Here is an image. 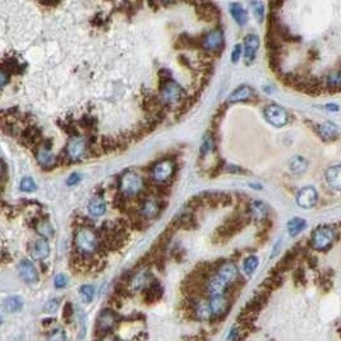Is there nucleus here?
I'll return each instance as SVG.
<instances>
[{
    "label": "nucleus",
    "instance_id": "1",
    "mask_svg": "<svg viewBox=\"0 0 341 341\" xmlns=\"http://www.w3.org/2000/svg\"><path fill=\"white\" fill-rule=\"evenodd\" d=\"M102 248L97 237L90 228H81L74 237V252L82 258L88 260L99 253Z\"/></svg>",
    "mask_w": 341,
    "mask_h": 341
},
{
    "label": "nucleus",
    "instance_id": "2",
    "mask_svg": "<svg viewBox=\"0 0 341 341\" xmlns=\"http://www.w3.org/2000/svg\"><path fill=\"white\" fill-rule=\"evenodd\" d=\"M119 187H120L121 193L124 196H127V197H135V196H139L143 192L144 183L143 179L137 173L127 172L121 175Z\"/></svg>",
    "mask_w": 341,
    "mask_h": 341
},
{
    "label": "nucleus",
    "instance_id": "3",
    "mask_svg": "<svg viewBox=\"0 0 341 341\" xmlns=\"http://www.w3.org/2000/svg\"><path fill=\"white\" fill-rule=\"evenodd\" d=\"M186 92L175 81H170L160 86V101L163 106L174 105L177 102H183Z\"/></svg>",
    "mask_w": 341,
    "mask_h": 341
},
{
    "label": "nucleus",
    "instance_id": "4",
    "mask_svg": "<svg viewBox=\"0 0 341 341\" xmlns=\"http://www.w3.org/2000/svg\"><path fill=\"white\" fill-rule=\"evenodd\" d=\"M335 239V231L330 226H319L313 231L310 244L317 251H324L332 244Z\"/></svg>",
    "mask_w": 341,
    "mask_h": 341
},
{
    "label": "nucleus",
    "instance_id": "5",
    "mask_svg": "<svg viewBox=\"0 0 341 341\" xmlns=\"http://www.w3.org/2000/svg\"><path fill=\"white\" fill-rule=\"evenodd\" d=\"M88 149V142L87 139L83 138V137H73V138L69 139L67 144V148H65V153H67L68 158L72 161L79 160L81 157L87 153Z\"/></svg>",
    "mask_w": 341,
    "mask_h": 341
},
{
    "label": "nucleus",
    "instance_id": "6",
    "mask_svg": "<svg viewBox=\"0 0 341 341\" xmlns=\"http://www.w3.org/2000/svg\"><path fill=\"white\" fill-rule=\"evenodd\" d=\"M265 116L268 123L274 125V127H284L289 120L286 110L276 104H271L266 107Z\"/></svg>",
    "mask_w": 341,
    "mask_h": 341
},
{
    "label": "nucleus",
    "instance_id": "7",
    "mask_svg": "<svg viewBox=\"0 0 341 341\" xmlns=\"http://www.w3.org/2000/svg\"><path fill=\"white\" fill-rule=\"evenodd\" d=\"M173 173H174V162L172 160H162L153 166L151 175L156 183L163 184L167 183V181L172 178Z\"/></svg>",
    "mask_w": 341,
    "mask_h": 341
},
{
    "label": "nucleus",
    "instance_id": "8",
    "mask_svg": "<svg viewBox=\"0 0 341 341\" xmlns=\"http://www.w3.org/2000/svg\"><path fill=\"white\" fill-rule=\"evenodd\" d=\"M118 321H119L118 316H116V313L114 312L113 309H109V308H107V309L101 310L99 317H97L96 324L97 331H100V332L102 333L109 332V331H111L114 327L116 326Z\"/></svg>",
    "mask_w": 341,
    "mask_h": 341
},
{
    "label": "nucleus",
    "instance_id": "9",
    "mask_svg": "<svg viewBox=\"0 0 341 341\" xmlns=\"http://www.w3.org/2000/svg\"><path fill=\"white\" fill-rule=\"evenodd\" d=\"M210 308H211L212 318H221L230 309V299L226 295L211 296L209 299Z\"/></svg>",
    "mask_w": 341,
    "mask_h": 341
},
{
    "label": "nucleus",
    "instance_id": "10",
    "mask_svg": "<svg viewBox=\"0 0 341 341\" xmlns=\"http://www.w3.org/2000/svg\"><path fill=\"white\" fill-rule=\"evenodd\" d=\"M317 200H318V195H317V191L313 187H304V188L299 191L298 196H296L298 206L305 210L314 207Z\"/></svg>",
    "mask_w": 341,
    "mask_h": 341
},
{
    "label": "nucleus",
    "instance_id": "11",
    "mask_svg": "<svg viewBox=\"0 0 341 341\" xmlns=\"http://www.w3.org/2000/svg\"><path fill=\"white\" fill-rule=\"evenodd\" d=\"M224 44V35L220 30H211L202 36V48L207 51H219Z\"/></svg>",
    "mask_w": 341,
    "mask_h": 341
},
{
    "label": "nucleus",
    "instance_id": "12",
    "mask_svg": "<svg viewBox=\"0 0 341 341\" xmlns=\"http://www.w3.org/2000/svg\"><path fill=\"white\" fill-rule=\"evenodd\" d=\"M189 310L192 312L193 317L198 321H207V319L212 318L210 302L205 300V299H195V302L192 303Z\"/></svg>",
    "mask_w": 341,
    "mask_h": 341
},
{
    "label": "nucleus",
    "instance_id": "13",
    "mask_svg": "<svg viewBox=\"0 0 341 341\" xmlns=\"http://www.w3.org/2000/svg\"><path fill=\"white\" fill-rule=\"evenodd\" d=\"M215 274L219 275L221 279L225 280L229 285L234 284L238 280V276H239L237 265L233 262H225V261L219 266V268H217Z\"/></svg>",
    "mask_w": 341,
    "mask_h": 341
},
{
    "label": "nucleus",
    "instance_id": "14",
    "mask_svg": "<svg viewBox=\"0 0 341 341\" xmlns=\"http://www.w3.org/2000/svg\"><path fill=\"white\" fill-rule=\"evenodd\" d=\"M260 48V39L253 34H249L244 39V60L247 64H252L256 58V51Z\"/></svg>",
    "mask_w": 341,
    "mask_h": 341
},
{
    "label": "nucleus",
    "instance_id": "15",
    "mask_svg": "<svg viewBox=\"0 0 341 341\" xmlns=\"http://www.w3.org/2000/svg\"><path fill=\"white\" fill-rule=\"evenodd\" d=\"M20 275L27 284H36L39 281V272L30 260H22L20 262Z\"/></svg>",
    "mask_w": 341,
    "mask_h": 341
},
{
    "label": "nucleus",
    "instance_id": "16",
    "mask_svg": "<svg viewBox=\"0 0 341 341\" xmlns=\"http://www.w3.org/2000/svg\"><path fill=\"white\" fill-rule=\"evenodd\" d=\"M29 252L34 260L43 261L45 260L46 257L49 256V253H50V247H49V243L41 238V239L35 240V242L30 245Z\"/></svg>",
    "mask_w": 341,
    "mask_h": 341
},
{
    "label": "nucleus",
    "instance_id": "17",
    "mask_svg": "<svg viewBox=\"0 0 341 341\" xmlns=\"http://www.w3.org/2000/svg\"><path fill=\"white\" fill-rule=\"evenodd\" d=\"M155 280H153L152 275L146 272V271H141L135 276L132 277L130 280V286H132L133 290H144L146 288H148L149 285L153 284Z\"/></svg>",
    "mask_w": 341,
    "mask_h": 341
},
{
    "label": "nucleus",
    "instance_id": "18",
    "mask_svg": "<svg viewBox=\"0 0 341 341\" xmlns=\"http://www.w3.org/2000/svg\"><path fill=\"white\" fill-rule=\"evenodd\" d=\"M163 289L158 282H153L143 290V299L147 304H152L162 298Z\"/></svg>",
    "mask_w": 341,
    "mask_h": 341
},
{
    "label": "nucleus",
    "instance_id": "19",
    "mask_svg": "<svg viewBox=\"0 0 341 341\" xmlns=\"http://www.w3.org/2000/svg\"><path fill=\"white\" fill-rule=\"evenodd\" d=\"M160 211L161 206L158 205L157 201L148 200V198L142 203L141 209H139V214H141L144 219H152V217H156L160 214Z\"/></svg>",
    "mask_w": 341,
    "mask_h": 341
},
{
    "label": "nucleus",
    "instance_id": "20",
    "mask_svg": "<svg viewBox=\"0 0 341 341\" xmlns=\"http://www.w3.org/2000/svg\"><path fill=\"white\" fill-rule=\"evenodd\" d=\"M326 181L331 188L341 192V165H336V166H331L330 169H327Z\"/></svg>",
    "mask_w": 341,
    "mask_h": 341
},
{
    "label": "nucleus",
    "instance_id": "21",
    "mask_svg": "<svg viewBox=\"0 0 341 341\" xmlns=\"http://www.w3.org/2000/svg\"><path fill=\"white\" fill-rule=\"evenodd\" d=\"M105 211H106V202L102 198V196H93L90 200V202H88V212H90V215L99 217L104 215Z\"/></svg>",
    "mask_w": 341,
    "mask_h": 341
},
{
    "label": "nucleus",
    "instance_id": "22",
    "mask_svg": "<svg viewBox=\"0 0 341 341\" xmlns=\"http://www.w3.org/2000/svg\"><path fill=\"white\" fill-rule=\"evenodd\" d=\"M253 96V90L248 86H242V87L237 88L234 92H231L230 96L228 97L226 102L231 104V102H239V101H247Z\"/></svg>",
    "mask_w": 341,
    "mask_h": 341
},
{
    "label": "nucleus",
    "instance_id": "23",
    "mask_svg": "<svg viewBox=\"0 0 341 341\" xmlns=\"http://www.w3.org/2000/svg\"><path fill=\"white\" fill-rule=\"evenodd\" d=\"M197 13H198V17L205 20L206 22H212V21L216 20L217 16H219V11H217L216 6L210 4V3L201 4L200 8L197 9Z\"/></svg>",
    "mask_w": 341,
    "mask_h": 341
},
{
    "label": "nucleus",
    "instance_id": "24",
    "mask_svg": "<svg viewBox=\"0 0 341 341\" xmlns=\"http://www.w3.org/2000/svg\"><path fill=\"white\" fill-rule=\"evenodd\" d=\"M230 13L233 16V18L235 20V22L239 26H244L248 21V15H247V11L240 6L239 3H233L230 4Z\"/></svg>",
    "mask_w": 341,
    "mask_h": 341
},
{
    "label": "nucleus",
    "instance_id": "25",
    "mask_svg": "<svg viewBox=\"0 0 341 341\" xmlns=\"http://www.w3.org/2000/svg\"><path fill=\"white\" fill-rule=\"evenodd\" d=\"M41 138V133L36 127H29L27 129L23 130L22 133V141L25 144H29L32 147L34 144H37V142Z\"/></svg>",
    "mask_w": 341,
    "mask_h": 341
},
{
    "label": "nucleus",
    "instance_id": "26",
    "mask_svg": "<svg viewBox=\"0 0 341 341\" xmlns=\"http://www.w3.org/2000/svg\"><path fill=\"white\" fill-rule=\"evenodd\" d=\"M36 157L37 161L40 162V165H43V166H50V165L55 163V161H57V156L54 155L50 149H46L44 148V147L37 149Z\"/></svg>",
    "mask_w": 341,
    "mask_h": 341
},
{
    "label": "nucleus",
    "instance_id": "27",
    "mask_svg": "<svg viewBox=\"0 0 341 341\" xmlns=\"http://www.w3.org/2000/svg\"><path fill=\"white\" fill-rule=\"evenodd\" d=\"M4 308H6L9 313L20 312L23 308V299L18 295L8 296V298L4 300Z\"/></svg>",
    "mask_w": 341,
    "mask_h": 341
},
{
    "label": "nucleus",
    "instance_id": "28",
    "mask_svg": "<svg viewBox=\"0 0 341 341\" xmlns=\"http://www.w3.org/2000/svg\"><path fill=\"white\" fill-rule=\"evenodd\" d=\"M249 214L253 217L261 220V219H265L268 214V209L263 202L260 201H256V202H252L251 206H249Z\"/></svg>",
    "mask_w": 341,
    "mask_h": 341
},
{
    "label": "nucleus",
    "instance_id": "29",
    "mask_svg": "<svg viewBox=\"0 0 341 341\" xmlns=\"http://www.w3.org/2000/svg\"><path fill=\"white\" fill-rule=\"evenodd\" d=\"M305 226H307V223H305L303 219L295 217V219H293V220H290L288 223L289 234H290L291 237H295V235H298L299 233H302V231L304 230Z\"/></svg>",
    "mask_w": 341,
    "mask_h": 341
},
{
    "label": "nucleus",
    "instance_id": "30",
    "mask_svg": "<svg viewBox=\"0 0 341 341\" xmlns=\"http://www.w3.org/2000/svg\"><path fill=\"white\" fill-rule=\"evenodd\" d=\"M258 265H260L258 257L257 256L247 257L244 260V262H243V271H244V274L247 275V276H252L254 271L257 270V267H258Z\"/></svg>",
    "mask_w": 341,
    "mask_h": 341
},
{
    "label": "nucleus",
    "instance_id": "31",
    "mask_svg": "<svg viewBox=\"0 0 341 341\" xmlns=\"http://www.w3.org/2000/svg\"><path fill=\"white\" fill-rule=\"evenodd\" d=\"M337 133V127L331 121H326L319 125V134L323 139H332Z\"/></svg>",
    "mask_w": 341,
    "mask_h": 341
},
{
    "label": "nucleus",
    "instance_id": "32",
    "mask_svg": "<svg viewBox=\"0 0 341 341\" xmlns=\"http://www.w3.org/2000/svg\"><path fill=\"white\" fill-rule=\"evenodd\" d=\"M290 170L295 174H303L307 170L308 162L302 157V156H294L290 160Z\"/></svg>",
    "mask_w": 341,
    "mask_h": 341
},
{
    "label": "nucleus",
    "instance_id": "33",
    "mask_svg": "<svg viewBox=\"0 0 341 341\" xmlns=\"http://www.w3.org/2000/svg\"><path fill=\"white\" fill-rule=\"evenodd\" d=\"M35 230H36L40 235H43L44 238L53 237V233H54L50 223H49L46 219H45V220H39L37 225L35 226Z\"/></svg>",
    "mask_w": 341,
    "mask_h": 341
},
{
    "label": "nucleus",
    "instance_id": "34",
    "mask_svg": "<svg viewBox=\"0 0 341 341\" xmlns=\"http://www.w3.org/2000/svg\"><path fill=\"white\" fill-rule=\"evenodd\" d=\"M79 295H81L82 300L85 303H91L95 298V288L92 285H82L79 288Z\"/></svg>",
    "mask_w": 341,
    "mask_h": 341
},
{
    "label": "nucleus",
    "instance_id": "35",
    "mask_svg": "<svg viewBox=\"0 0 341 341\" xmlns=\"http://www.w3.org/2000/svg\"><path fill=\"white\" fill-rule=\"evenodd\" d=\"M48 341H68L67 332L63 328H54L48 336Z\"/></svg>",
    "mask_w": 341,
    "mask_h": 341
},
{
    "label": "nucleus",
    "instance_id": "36",
    "mask_svg": "<svg viewBox=\"0 0 341 341\" xmlns=\"http://www.w3.org/2000/svg\"><path fill=\"white\" fill-rule=\"evenodd\" d=\"M251 7L253 8L254 16L258 20V22H262L263 17H265V8H263V3L261 2H252Z\"/></svg>",
    "mask_w": 341,
    "mask_h": 341
},
{
    "label": "nucleus",
    "instance_id": "37",
    "mask_svg": "<svg viewBox=\"0 0 341 341\" xmlns=\"http://www.w3.org/2000/svg\"><path fill=\"white\" fill-rule=\"evenodd\" d=\"M22 192H34L36 191V184H35L34 179L31 178H23L20 186Z\"/></svg>",
    "mask_w": 341,
    "mask_h": 341
},
{
    "label": "nucleus",
    "instance_id": "38",
    "mask_svg": "<svg viewBox=\"0 0 341 341\" xmlns=\"http://www.w3.org/2000/svg\"><path fill=\"white\" fill-rule=\"evenodd\" d=\"M79 125H82L85 129L91 130L96 127V119L91 115H85L81 120H79Z\"/></svg>",
    "mask_w": 341,
    "mask_h": 341
},
{
    "label": "nucleus",
    "instance_id": "39",
    "mask_svg": "<svg viewBox=\"0 0 341 341\" xmlns=\"http://www.w3.org/2000/svg\"><path fill=\"white\" fill-rule=\"evenodd\" d=\"M59 307H60V300L58 298H54L46 303L45 307H44V310H45L46 313H55L58 309H59Z\"/></svg>",
    "mask_w": 341,
    "mask_h": 341
},
{
    "label": "nucleus",
    "instance_id": "40",
    "mask_svg": "<svg viewBox=\"0 0 341 341\" xmlns=\"http://www.w3.org/2000/svg\"><path fill=\"white\" fill-rule=\"evenodd\" d=\"M73 304L71 302H67L64 305H63V318L65 319L67 322L71 321V318L73 317Z\"/></svg>",
    "mask_w": 341,
    "mask_h": 341
},
{
    "label": "nucleus",
    "instance_id": "41",
    "mask_svg": "<svg viewBox=\"0 0 341 341\" xmlns=\"http://www.w3.org/2000/svg\"><path fill=\"white\" fill-rule=\"evenodd\" d=\"M54 285L57 289H63L68 285V276L65 274H58L54 279Z\"/></svg>",
    "mask_w": 341,
    "mask_h": 341
},
{
    "label": "nucleus",
    "instance_id": "42",
    "mask_svg": "<svg viewBox=\"0 0 341 341\" xmlns=\"http://www.w3.org/2000/svg\"><path fill=\"white\" fill-rule=\"evenodd\" d=\"M327 83L332 87H341V71L332 73L327 78Z\"/></svg>",
    "mask_w": 341,
    "mask_h": 341
},
{
    "label": "nucleus",
    "instance_id": "43",
    "mask_svg": "<svg viewBox=\"0 0 341 341\" xmlns=\"http://www.w3.org/2000/svg\"><path fill=\"white\" fill-rule=\"evenodd\" d=\"M240 55H242V46L235 45L233 48V51H231V60H233V63L239 62Z\"/></svg>",
    "mask_w": 341,
    "mask_h": 341
},
{
    "label": "nucleus",
    "instance_id": "44",
    "mask_svg": "<svg viewBox=\"0 0 341 341\" xmlns=\"http://www.w3.org/2000/svg\"><path fill=\"white\" fill-rule=\"evenodd\" d=\"M81 181V175L78 174V173H73V174L68 178V181H67V184L68 186H74V184H77L78 182Z\"/></svg>",
    "mask_w": 341,
    "mask_h": 341
},
{
    "label": "nucleus",
    "instance_id": "45",
    "mask_svg": "<svg viewBox=\"0 0 341 341\" xmlns=\"http://www.w3.org/2000/svg\"><path fill=\"white\" fill-rule=\"evenodd\" d=\"M228 338L230 341H235L239 338V330H238L237 327H233V328H231L230 332H229L228 335Z\"/></svg>",
    "mask_w": 341,
    "mask_h": 341
},
{
    "label": "nucleus",
    "instance_id": "46",
    "mask_svg": "<svg viewBox=\"0 0 341 341\" xmlns=\"http://www.w3.org/2000/svg\"><path fill=\"white\" fill-rule=\"evenodd\" d=\"M0 78H2V87H4V86L8 83V79H9V76H8V72H6L4 69H2V72H0Z\"/></svg>",
    "mask_w": 341,
    "mask_h": 341
},
{
    "label": "nucleus",
    "instance_id": "47",
    "mask_svg": "<svg viewBox=\"0 0 341 341\" xmlns=\"http://www.w3.org/2000/svg\"><path fill=\"white\" fill-rule=\"evenodd\" d=\"M326 109H327V110L333 111V113H335V111L338 110V106L335 104H328V105H326Z\"/></svg>",
    "mask_w": 341,
    "mask_h": 341
},
{
    "label": "nucleus",
    "instance_id": "48",
    "mask_svg": "<svg viewBox=\"0 0 341 341\" xmlns=\"http://www.w3.org/2000/svg\"><path fill=\"white\" fill-rule=\"evenodd\" d=\"M101 341H116V338L111 337V336H106V337L101 338Z\"/></svg>",
    "mask_w": 341,
    "mask_h": 341
},
{
    "label": "nucleus",
    "instance_id": "49",
    "mask_svg": "<svg viewBox=\"0 0 341 341\" xmlns=\"http://www.w3.org/2000/svg\"><path fill=\"white\" fill-rule=\"evenodd\" d=\"M54 323V318H49V321H44V326H48V324H53Z\"/></svg>",
    "mask_w": 341,
    "mask_h": 341
}]
</instances>
